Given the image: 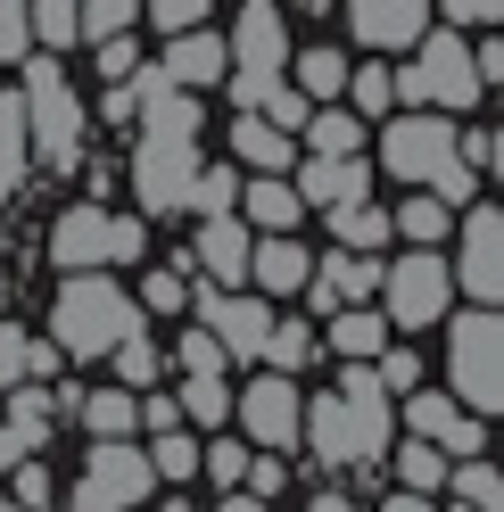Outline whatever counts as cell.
<instances>
[{"label": "cell", "mask_w": 504, "mask_h": 512, "mask_svg": "<svg viewBox=\"0 0 504 512\" xmlns=\"http://www.w3.org/2000/svg\"><path fill=\"white\" fill-rule=\"evenodd\" d=\"M133 25H141L133 0H83V9H75V42L108 50V42H133Z\"/></svg>", "instance_id": "1f68e13d"}, {"label": "cell", "mask_w": 504, "mask_h": 512, "mask_svg": "<svg viewBox=\"0 0 504 512\" xmlns=\"http://www.w3.org/2000/svg\"><path fill=\"white\" fill-rule=\"evenodd\" d=\"M447 281H455L480 314H496V298H504V215H496L488 199L463 207V240H455V256H447Z\"/></svg>", "instance_id": "8fae6325"}, {"label": "cell", "mask_w": 504, "mask_h": 512, "mask_svg": "<svg viewBox=\"0 0 504 512\" xmlns=\"http://www.w3.org/2000/svg\"><path fill=\"white\" fill-rule=\"evenodd\" d=\"M191 182H199V141L191 133H141L133 141V199H141V215L191 207Z\"/></svg>", "instance_id": "30bf717a"}, {"label": "cell", "mask_w": 504, "mask_h": 512, "mask_svg": "<svg viewBox=\"0 0 504 512\" xmlns=\"http://www.w3.org/2000/svg\"><path fill=\"white\" fill-rule=\"evenodd\" d=\"M447 380H455V405H471V422L504 405V323L480 306L447 314Z\"/></svg>", "instance_id": "277c9868"}, {"label": "cell", "mask_w": 504, "mask_h": 512, "mask_svg": "<svg viewBox=\"0 0 504 512\" xmlns=\"http://www.w3.org/2000/svg\"><path fill=\"white\" fill-rule=\"evenodd\" d=\"M149 248V223L141 215H116V207H67L50 223V256L67 273H108V265H133Z\"/></svg>", "instance_id": "5b68a950"}, {"label": "cell", "mask_w": 504, "mask_h": 512, "mask_svg": "<svg viewBox=\"0 0 504 512\" xmlns=\"http://www.w3.org/2000/svg\"><path fill=\"white\" fill-rule=\"evenodd\" d=\"M182 306H191V281L174 265H149L141 273V314H182Z\"/></svg>", "instance_id": "ab89813d"}, {"label": "cell", "mask_w": 504, "mask_h": 512, "mask_svg": "<svg viewBox=\"0 0 504 512\" xmlns=\"http://www.w3.org/2000/svg\"><path fill=\"white\" fill-rule=\"evenodd\" d=\"M141 455H149V479H157V488H166V479H199V438H191V430L149 438Z\"/></svg>", "instance_id": "e575fe53"}, {"label": "cell", "mask_w": 504, "mask_h": 512, "mask_svg": "<svg viewBox=\"0 0 504 512\" xmlns=\"http://www.w3.org/2000/svg\"><path fill=\"white\" fill-rule=\"evenodd\" d=\"M50 372H58V347H42L25 323H0V397H17V389H42Z\"/></svg>", "instance_id": "d6986e66"}, {"label": "cell", "mask_w": 504, "mask_h": 512, "mask_svg": "<svg viewBox=\"0 0 504 512\" xmlns=\"http://www.w3.org/2000/svg\"><path fill=\"white\" fill-rule=\"evenodd\" d=\"M447 488H455V504H463V512H496V504H504L496 463H455V471H447Z\"/></svg>", "instance_id": "74e56055"}, {"label": "cell", "mask_w": 504, "mask_h": 512, "mask_svg": "<svg viewBox=\"0 0 504 512\" xmlns=\"http://www.w3.org/2000/svg\"><path fill=\"white\" fill-rule=\"evenodd\" d=\"M381 166L397 182H414V190H438L455 166H463V141H455V116H422V108H405L389 116V133H381Z\"/></svg>", "instance_id": "ba28073f"}, {"label": "cell", "mask_w": 504, "mask_h": 512, "mask_svg": "<svg viewBox=\"0 0 504 512\" xmlns=\"http://www.w3.org/2000/svg\"><path fill=\"white\" fill-rule=\"evenodd\" d=\"M174 413H182V422H199V430L232 422V380H182V389H174Z\"/></svg>", "instance_id": "836d02e7"}, {"label": "cell", "mask_w": 504, "mask_h": 512, "mask_svg": "<svg viewBox=\"0 0 504 512\" xmlns=\"http://www.w3.org/2000/svg\"><path fill=\"white\" fill-rule=\"evenodd\" d=\"M0 512H17V504H9V488H0Z\"/></svg>", "instance_id": "9f6ffc18"}, {"label": "cell", "mask_w": 504, "mask_h": 512, "mask_svg": "<svg viewBox=\"0 0 504 512\" xmlns=\"http://www.w3.org/2000/svg\"><path fill=\"white\" fill-rule=\"evenodd\" d=\"M381 512H430V504H422V496H389Z\"/></svg>", "instance_id": "db71d44e"}, {"label": "cell", "mask_w": 504, "mask_h": 512, "mask_svg": "<svg viewBox=\"0 0 504 512\" xmlns=\"http://www.w3.org/2000/svg\"><path fill=\"white\" fill-rule=\"evenodd\" d=\"M455 314V281H447V256H422L405 248L397 265H381V323L397 331H430Z\"/></svg>", "instance_id": "9c48e42d"}, {"label": "cell", "mask_w": 504, "mask_h": 512, "mask_svg": "<svg viewBox=\"0 0 504 512\" xmlns=\"http://www.w3.org/2000/svg\"><path fill=\"white\" fill-rule=\"evenodd\" d=\"M191 331H207L215 347H224V364H257L265 356V339H273V306L265 298H248V290H199V323Z\"/></svg>", "instance_id": "5bb4252c"}, {"label": "cell", "mask_w": 504, "mask_h": 512, "mask_svg": "<svg viewBox=\"0 0 504 512\" xmlns=\"http://www.w3.org/2000/svg\"><path fill=\"white\" fill-rule=\"evenodd\" d=\"M314 356H323V331H314V323H273V339H265V372H281V380H290V372H306Z\"/></svg>", "instance_id": "d6a6232c"}, {"label": "cell", "mask_w": 504, "mask_h": 512, "mask_svg": "<svg viewBox=\"0 0 504 512\" xmlns=\"http://www.w3.org/2000/svg\"><path fill=\"white\" fill-rule=\"evenodd\" d=\"M17 108H25V149L42 157V166H83V141H91V116L75 100V83L58 58H25V91H17Z\"/></svg>", "instance_id": "3957f363"}, {"label": "cell", "mask_w": 504, "mask_h": 512, "mask_svg": "<svg viewBox=\"0 0 504 512\" xmlns=\"http://www.w3.org/2000/svg\"><path fill=\"white\" fill-rule=\"evenodd\" d=\"M290 190H298V207H306V215H314V207H323V215H339V207H364L372 166H364V157H306Z\"/></svg>", "instance_id": "e0dca14e"}, {"label": "cell", "mask_w": 504, "mask_h": 512, "mask_svg": "<svg viewBox=\"0 0 504 512\" xmlns=\"http://www.w3.org/2000/svg\"><path fill=\"white\" fill-rule=\"evenodd\" d=\"M447 471H455L447 455H430V446H405V455H397V496H422V504H430L438 488H447Z\"/></svg>", "instance_id": "d590c367"}, {"label": "cell", "mask_w": 504, "mask_h": 512, "mask_svg": "<svg viewBox=\"0 0 504 512\" xmlns=\"http://www.w3.org/2000/svg\"><path fill=\"white\" fill-rule=\"evenodd\" d=\"M331 248H339V256H381V248H389V215L372 207V199H364V207H339V215H331Z\"/></svg>", "instance_id": "4dcf8cb0"}, {"label": "cell", "mask_w": 504, "mask_h": 512, "mask_svg": "<svg viewBox=\"0 0 504 512\" xmlns=\"http://www.w3.org/2000/svg\"><path fill=\"white\" fill-rule=\"evenodd\" d=\"M141 430H149V438H166V430H182V413H174V397H141Z\"/></svg>", "instance_id": "681fc988"}, {"label": "cell", "mask_w": 504, "mask_h": 512, "mask_svg": "<svg viewBox=\"0 0 504 512\" xmlns=\"http://www.w3.org/2000/svg\"><path fill=\"white\" fill-rule=\"evenodd\" d=\"M455 512H463V504H455Z\"/></svg>", "instance_id": "680465c9"}, {"label": "cell", "mask_w": 504, "mask_h": 512, "mask_svg": "<svg viewBox=\"0 0 504 512\" xmlns=\"http://www.w3.org/2000/svg\"><path fill=\"white\" fill-rule=\"evenodd\" d=\"M323 356H339V364H381L389 356V323L372 306H348V314H323Z\"/></svg>", "instance_id": "44dd1931"}, {"label": "cell", "mask_w": 504, "mask_h": 512, "mask_svg": "<svg viewBox=\"0 0 504 512\" xmlns=\"http://www.w3.org/2000/svg\"><path fill=\"white\" fill-rule=\"evenodd\" d=\"M471 75H480V91H488V83L504 75V42H496V34H488L480 50H471Z\"/></svg>", "instance_id": "f907efd6"}, {"label": "cell", "mask_w": 504, "mask_h": 512, "mask_svg": "<svg viewBox=\"0 0 504 512\" xmlns=\"http://www.w3.org/2000/svg\"><path fill=\"white\" fill-rule=\"evenodd\" d=\"M149 488H157V479H149V455H141V446H91V463H83V479H75L67 512H133Z\"/></svg>", "instance_id": "4fadbf2b"}, {"label": "cell", "mask_w": 504, "mask_h": 512, "mask_svg": "<svg viewBox=\"0 0 504 512\" xmlns=\"http://www.w3.org/2000/svg\"><path fill=\"white\" fill-rule=\"evenodd\" d=\"M306 273H314V256H306L298 240H257V248H248V281H257L265 298L306 290Z\"/></svg>", "instance_id": "603a6c76"}, {"label": "cell", "mask_w": 504, "mask_h": 512, "mask_svg": "<svg viewBox=\"0 0 504 512\" xmlns=\"http://www.w3.org/2000/svg\"><path fill=\"white\" fill-rule=\"evenodd\" d=\"M34 58V25H25V0H0V67Z\"/></svg>", "instance_id": "f6af8a7d"}, {"label": "cell", "mask_w": 504, "mask_h": 512, "mask_svg": "<svg viewBox=\"0 0 504 512\" xmlns=\"http://www.w3.org/2000/svg\"><path fill=\"white\" fill-rule=\"evenodd\" d=\"M166 512H191V504H166Z\"/></svg>", "instance_id": "6f0895ef"}, {"label": "cell", "mask_w": 504, "mask_h": 512, "mask_svg": "<svg viewBox=\"0 0 504 512\" xmlns=\"http://www.w3.org/2000/svg\"><path fill=\"white\" fill-rule=\"evenodd\" d=\"M314 512H356V504L348 496H314Z\"/></svg>", "instance_id": "11a10c76"}, {"label": "cell", "mask_w": 504, "mask_h": 512, "mask_svg": "<svg viewBox=\"0 0 504 512\" xmlns=\"http://www.w3.org/2000/svg\"><path fill=\"white\" fill-rule=\"evenodd\" d=\"M430 17H447V34H463V25L496 34V25H504V9H496V0H455V9H430Z\"/></svg>", "instance_id": "7dc6e473"}, {"label": "cell", "mask_w": 504, "mask_h": 512, "mask_svg": "<svg viewBox=\"0 0 504 512\" xmlns=\"http://www.w3.org/2000/svg\"><path fill=\"white\" fill-rule=\"evenodd\" d=\"M232 157H240V166L257 174V182H281V166H298V141H281L273 124L240 116V124H232Z\"/></svg>", "instance_id": "cb8c5ba5"}, {"label": "cell", "mask_w": 504, "mask_h": 512, "mask_svg": "<svg viewBox=\"0 0 504 512\" xmlns=\"http://www.w3.org/2000/svg\"><path fill=\"white\" fill-rule=\"evenodd\" d=\"M290 67H298V83H290V91H298L306 108H339V100H348V58H339L331 42H323V50H298Z\"/></svg>", "instance_id": "484cf974"}, {"label": "cell", "mask_w": 504, "mask_h": 512, "mask_svg": "<svg viewBox=\"0 0 504 512\" xmlns=\"http://www.w3.org/2000/svg\"><path fill=\"white\" fill-rule=\"evenodd\" d=\"M25 174H34V149H25V108H17V91H0V199H17Z\"/></svg>", "instance_id": "f1b7e54d"}, {"label": "cell", "mask_w": 504, "mask_h": 512, "mask_svg": "<svg viewBox=\"0 0 504 512\" xmlns=\"http://www.w3.org/2000/svg\"><path fill=\"white\" fill-rule=\"evenodd\" d=\"M58 413H67V405H58L50 389H17L9 405H0V430H9V438L25 446V455H34V446H42L50 430H58Z\"/></svg>", "instance_id": "4316f807"}, {"label": "cell", "mask_w": 504, "mask_h": 512, "mask_svg": "<svg viewBox=\"0 0 504 512\" xmlns=\"http://www.w3.org/2000/svg\"><path fill=\"white\" fill-rule=\"evenodd\" d=\"M149 25H157V34H166V42H182V34H207V0H157V9H141Z\"/></svg>", "instance_id": "60d3db41"}, {"label": "cell", "mask_w": 504, "mask_h": 512, "mask_svg": "<svg viewBox=\"0 0 504 512\" xmlns=\"http://www.w3.org/2000/svg\"><path fill=\"white\" fill-rule=\"evenodd\" d=\"M157 83L182 91V100H207L215 83H232V50H224V34H182V42H166V58H157Z\"/></svg>", "instance_id": "2e32d148"}, {"label": "cell", "mask_w": 504, "mask_h": 512, "mask_svg": "<svg viewBox=\"0 0 504 512\" xmlns=\"http://www.w3.org/2000/svg\"><path fill=\"white\" fill-rule=\"evenodd\" d=\"M199 471L224 479V488H240V479H248V446H232V438L224 446H199Z\"/></svg>", "instance_id": "bcb514c9"}, {"label": "cell", "mask_w": 504, "mask_h": 512, "mask_svg": "<svg viewBox=\"0 0 504 512\" xmlns=\"http://www.w3.org/2000/svg\"><path fill=\"white\" fill-rule=\"evenodd\" d=\"M75 422L100 438V446H133V422H141V397H124V389H91L75 397Z\"/></svg>", "instance_id": "d4e9b609"}, {"label": "cell", "mask_w": 504, "mask_h": 512, "mask_svg": "<svg viewBox=\"0 0 504 512\" xmlns=\"http://www.w3.org/2000/svg\"><path fill=\"white\" fill-rule=\"evenodd\" d=\"M191 207H199L207 223L240 215V174H232V166H199V182H191Z\"/></svg>", "instance_id": "8d00e7d4"}, {"label": "cell", "mask_w": 504, "mask_h": 512, "mask_svg": "<svg viewBox=\"0 0 504 512\" xmlns=\"http://www.w3.org/2000/svg\"><path fill=\"white\" fill-rule=\"evenodd\" d=\"M248 248H257V240H248L240 215L199 223V273H207V281H232V290H240V281H248Z\"/></svg>", "instance_id": "7402d4cb"}, {"label": "cell", "mask_w": 504, "mask_h": 512, "mask_svg": "<svg viewBox=\"0 0 504 512\" xmlns=\"http://www.w3.org/2000/svg\"><path fill=\"white\" fill-rule=\"evenodd\" d=\"M389 430H397V413H389V397H381V380H372V364H339V389H323V397L306 405V422H298V438H306L331 471L381 463V455H389Z\"/></svg>", "instance_id": "6da1fadb"}, {"label": "cell", "mask_w": 504, "mask_h": 512, "mask_svg": "<svg viewBox=\"0 0 504 512\" xmlns=\"http://www.w3.org/2000/svg\"><path fill=\"white\" fill-rule=\"evenodd\" d=\"M116 372H124V397H157V347L149 339L116 347Z\"/></svg>", "instance_id": "ee69618b"}, {"label": "cell", "mask_w": 504, "mask_h": 512, "mask_svg": "<svg viewBox=\"0 0 504 512\" xmlns=\"http://www.w3.org/2000/svg\"><path fill=\"white\" fill-rule=\"evenodd\" d=\"M50 339H58V356H116V347L141 339V306L108 273H67L50 298Z\"/></svg>", "instance_id": "7a4b0ae2"}, {"label": "cell", "mask_w": 504, "mask_h": 512, "mask_svg": "<svg viewBox=\"0 0 504 512\" xmlns=\"http://www.w3.org/2000/svg\"><path fill=\"white\" fill-rule=\"evenodd\" d=\"M9 504H17V512H50V504H58V488H50V471H42L34 455H25V463L9 471Z\"/></svg>", "instance_id": "b9f144b4"}, {"label": "cell", "mask_w": 504, "mask_h": 512, "mask_svg": "<svg viewBox=\"0 0 504 512\" xmlns=\"http://www.w3.org/2000/svg\"><path fill=\"white\" fill-rule=\"evenodd\" d=\"M348 34H356L364 50H422L430 9H422V0H356V9H348Z\"/></svg>", "instance_id": "ac0fdd59"}, {"label": "cell", "mask_w": 504, "mask_h": 512, "mask_svg": "<svg viewBox=\"0 0 504 512\" xmlns=\"http://www.w3.org/2000/svg\"><path fill=\"white\" fill-rule=\"evenodd\" d=\"M348 116L372 124V116H397V67L372 58V67H348Z\"/></svg>", "instance_id": "f546056e"}, {"label": "cell", "mask_w": 504, "mask_h": 512, "mask_svg": "<svg viewBox=\"0 0 504 512\" xmlns=\"http://www.w3.org/2000/svg\"><path fill=\"white\" fill-rule=\"evenodd\" d=\"M298 157H364V124L348 108H314L298 133Z\"/></svg>", "instance_id": "83f0119b"}, {"label": "cell", "mask_w": 504, "mask_h": 512, "mask_svg": "<svg viewBox=\"0 0 504 512\" xmlns=\"http://www.w3.org/2000/svg\"><path fill=\"white\" fill-rule=\"evenodd\" d=\"M224 512H273V504H257V496H224Z\"/></svg>", "instance_id": "f5cc1de1"}, {"label": "cell", "mask_w": 504, "mask_h": 512, "mask_svg": "<svg viewBox=\"0 0 504 512\" xmlns=\"http://www.w3.org/2000/svg\"><path fill=\"white\" fill-rule=\"evenodd\" d=\"M174 364H182V380H224V347H215L207 331H182Z\"/></svg>", "instance_id": "7bdbcfd3"}, {"label": "cell", "mask_w": 504, "mask_h": 512, "mask_svg": "<svg viewBox=\"0 0 504 512\" xmlns=\"http://www.w3.org/2000/svg\"><path fill=\"white\" fill-rule=\"evenodd\" d=\"M232 422L248 430V446L257 455H290L298 446V422H306V397H298V380H281V372H257L248 389H232Z\"/></svg>", "instance_id": "7c38bea8"}, {"label": "cell", "mask_w": 504, "mask_h": 512, "mask_svg": "<svg viewBox=\"0 0 504 512\" xmlns=\"http://www.w3.org/2000/svg\"><path fill=\"white\" fill-rule=\"evenodd\" d=\"M17 463H25V446H17L9 430H0V471H17Z\"/></svg>", "instance_id": "816d5d0a"}, {"label": "cell", "mask_w": 504, "mask_h": 512, "mask_svg": "<svg viewBox=\"0 0 504 512\" xmlns=\"http://www.w3.org/2000/svg\"><path fill=\"white\" fill-rule=\"evenodd\" d=\"M34 25V50H75V0H42V9H25Z\"/></svg>", "instance_id": "f35d334b"}, {"label": "cell", "mask_w": 504, "mask_h": 512, "mask_svg": "<svg viewBox=\"0 0 504 512\" xmlns=\"http://www.w3.org/2000/svg\"><path fill=\"white\" fill-rule=\"evenodd\" d=\"M397 100H405V108H422V116H455V108L480 100V75H471L463 34L430 25L422 50H414V67H397Z\"/></svg>", "instance_id": "8992f818"}, {"label": "cell", "mask_w": 504, "mask_h": 512, "mask_svg": "<svg viewBox=\"0 0 504 512\" xmlns=\"http://www.w3.org/2000/svg\"><path fill=\"white\" fill-rule=\"evenodd\" d=\"M240 223H248V240H290L298 223H306V207H298V190L290 182H240Z\"/></svg>", "instance_id": "ffe728a7"}, {"label": "cell", "mask_w": 504, "mask_h": 512, "mask_svg": "<svg viewBox=\"0 0 504 512\" xmlns=\"http://www.w3.org/2000/svg\"><path fill=\"white\" fill-rule=\"evenodd\" d=\"M100 75H108V91H116V83H133V75H141L133 42H108V50H100Z\"/></svg>", "instance_id": "c3c4849f"}, {"label": "cell", "mask_w": 504, "mask_h": 512, "mask_svg": "<svg viewBox=\"0 0 504 512\" xmlns=\"http://www.w3.org/2000/svg\"><path fill=\"white\" fill-rule=\"evenodd\" d=\"M405 430H414V446H430V455H447V463H480V422H471L447 389L405 397Z\"/></svg>", "instance_id": "9a60e30c"}, {"label": "cell", "mask_w": 504, "mask_h": 512, "mask_svg": "<svg viewBox=\"0 0 504 512\" xmlns=\"http://www.w3.org/2000/svg\"><path fill=\"white\" fill-rule=\"evenodd\" d=\"M224 50H232V100H240V116H248V108H257V91H273L281 67H290V9L248 0L240 25L224 34Z\"/></svg>", "instance_id": "52a82bcc"}]
</instances>
